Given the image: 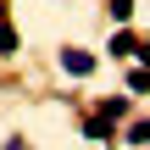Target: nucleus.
I'll return each instance as SVG.
<instances>
[{
  "label": "nucleus",
  "instance_id": "1",
  "mask_svg": "<svg viewBox=\"0 0 150 150\" xmlns=\"http://www.w3.org/2000/svg\"><path fill=\"white\" fill-rule=\"evenodd\" d=\"M61 67H67L72 78H89V72H95V56H89V50H72V45H67V50H61Z\"/></svg>",
  "mask_w": 150,
  "mask_h": 150
},
{
  "label": "nucleus",
  "instance_id": "2",
  "mask_svg": "<svg viewBox=\"0 0 150 150\" xmlns=\"http://www.w3.org/2000/svg\"><path fill=\"white\" fill-rule=\"evenodd\" d=\"M95 117H100V122H111V128H117V122H122V117H128V100H122V95H111V100H100V111H95Z\"/></svg>",
  "mask_w": 150,
  "mask_h": 150
},
{
  "label": "nucleus",
  "instance_id": "3",
  "mask_svg": "<svg viewBox=\"0 0 150 150\" xmlns=\"http://www.w3.org/2000/svg\"><path fill=\"white\" fill-rule=\"evenodd\" d=\"M111 56H139V33H134V28L111 33Z\"/></svg>",
  "mask_w": 150,
  "mask_h": 150
},
{
  "label": "nucleus",
  "instance_id": "4",
  "mask_svg": "<svg viewBox=\"0 0 150 150\" xmlns=\"http://www.w3.org/2000/svg\"><path fill=\"white\" fill-rule=\"evenodd\" d=\"M111 134H117V128H111V122H100V117H89V122H83V139H95V145H106Z\"/></svg>",
  "mask_w": 150,
  "mask_h": 150
},
{
  "label": "nucleus",
  "instance_id": "5",
  "mask_svg": "<svg viewBox=\"0 0 150 150\" xmlns=\"http://www.w3.org/2000/svg\"><path fill=\"white\" fill-rule=\"evenodd\" d=\"M106 17H111V22H128V17H134V0H106Z\"/></svg>",
  "mask_w": 150,
  "mask_h": 150
},
{
  "label": "nucleus",
  "instance_id": "6",
  "mask_svg": "<svg viewBox=\"0 0 150 150\" xmlns=\"http://www.w3.org/2000/svg\"><path fill=\"white\" fill-rule=\"evenodd\" d=\"M0 56H17V28L0 22Z\"/></svg>",
  "mask_w": 150,
  "mask_h": 150
},
{
  "label": "nucleus",
  "instance_id": "7",
  "mask_svg": "<svg viewBox=\"0 0 150 150\" xmlns=\"http://www.w3.org/2000/svg\"><path fill=\"white\" fill-rule=\"evenodd\" d=\"M128 89H134V95H145V89H150V72H145V67H134V72H128Z\"/></svg>",
  "mask_w": 150,
  "mask_h": 150
},
{
  "label": "nucleus",
  "instance_id": "8",
  "mask_svg": "<svg viewBox=\"0 0 150 150\" xmlns=\"http://www.w3.org/2000/svg\"><path fill=\"white\" fill-rule=\"evenodd\" d=\"M128 145H150V122H145V117H139V122L128 128Z\"/></svg>",
  "mask_w": 150,
  "mask_h": 150
},
{
  "label": "nucleus",
  "instance_id": "9",
  "mask_svg": "<svg viewBox=\"0 0 150 150\" xmlns=\"http://www.w3.org/2000/svg\"><path fill=\"white\" fill-rule=\"evenodd\" d=\"M6 150H33V145H22V139H11V145H6Z\"/></svg>",
  "mask_w": 150,
  "mask_h": 150
},
{
  "label": "nucleus",
  "instance_id": "10",
  "mask_svg": "<svg viewBox=\"0 0 150 150\" xmlns=\"http://www.w3.org/2000/svg\"><path fill=\"white\" fill-rule=\"evenodd\" d=\"M0 22H6V0H0Z\"/></svg>",
  "mask_w": 150,
  "mask_h": 150
}]
</instances>
